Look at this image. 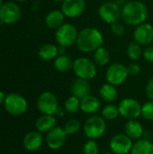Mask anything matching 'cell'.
<instances>
[{"label": "cell", "instance_id": "cell-22", "mask_svg": "<svg viewBox=\"0 0 153 154\" xmlns=\"http://www.w3.org/2000/svg\"><path fill=\"white\" fill-rule=\"evenodd\" d=\"M65 15L61 10H52L45 17V23L50 29L57 30L65 22Z\"/></svg>", "mask_w": 153, "mask_h": 154}, {"label": "cell", "instance_id": "cell-3", "mask_svg": "<svg viewBox=\"0 0 153 154\" xmlns=\"http://www.w3.org/2000/svg\"><path fill=\"white\" fill-rule=\"evenodd\" d=\"M83 132L89 140L101 138L106 131V122L102 116L93 115L89 116L83 125Z\"/></svg>", "mask_w": 153, "mask_h": 154}, {"label": "cell", "instance_id": "cell-11", "mask_svg": "<svg viewBox=\"0 0 153 154\" xmlns=\"http://www.w3.org/2000/svg\"><path fill=\"white\" fill-rule=\"evenodd\" d=\"M133 146V140L125 134H117L114 135L109 142V148L114 154L130 153Z\"/></svg>", "mask_w": 153, "mask_h": 154}, {"label": "cell", "instance_id": "cell-13", "mask_svg": "<svg viewBox=\"0 0 153 154\" xmlns=\"http://www.w3.org/2000/svg\"><path fill=\"white\" fill-rule=\"evenodd\" d=\"M68 134L63 127L55 126L50 130L46 136V143L50 150L57 151L64 146L67 141Z\"/></svg>", "mask_w": 153, "mask_h": 154}, {"label": "cell", "instance_id": "cell-31", "mask_svg": "<svg viewBox=\"0 0 153 154\" xmlns=\"http://www.w3.org/2000/svg\"><path fill=\"white\" fill-rule=\"evenodd\" d=\"M142 116L147 121H153L152 100H149L142 105Z\"/></svg>", "mask_w": 153, "mask_h": 154}, {"label": "cell", "instance_id": "cell-38", "mask_svg": "<svg viewBox=\"0 0 153 154\" xmlns=\"http://www.w3.org/2000/svg\"><path fill=\"white\" fill-rule=\"evenodd\" d=\"M5 99V94H4V92H2V91L0 90V106L4 104Z\"/></svg>", "mask_w": 153, "mask_h": 154}, {"label": "cell", "instance_id": "cell-29", "mask_svg": "<svg viewBox=\"0 0 153 154\" xmlns=\"http://www.w3.org/2000/svg\"><path fill=\"white\" fill-rule=\"evenodd\" d=\"M101 116L106 120H109V121H113V120L116 119L120 116L118 106L109 103L108 105H106L103 107V109L101 111Z\"/></svg>", "mask_w": 153, "mask_h": 154}, {"label": "cell", "instance_id": "cell-6", "mask_svg": "<svg viewBox=\"0 0 153 154\" xmlns=\"http://www.w3.org/2000/svg\"><path fill=\"white\" fill-rule=\"evenodd\" d=\"M4 106L9 115L18 116L23 115L27 111L28 102L22 95L17 93H10L5 96Z\"/></svg>", "mask_w": 153, "mask_h": 154}, {"label": "cell", "instance_id": "cell-32", "mask_svg": "<svg viewBox=\"0 0 153 154\" xmlns=\"http://www.w3.org/2000/svg\"><path fill=\"white\" fill-rule=\"evenodd\" d=\"M99 146L96 140H89L85 143L83 146V154H98Z\"/></svg>", "mask_w": 153, "mask_h": 154}, {"label": "cell", "instance_id": "cell-27", "mask_svg": "<svg viewBox=\"0 0 153 154\" xmlns=\"http://www.w3.org/2000/svg\"><path fill=\"white\" fill-rule=\"evenodd\" d=\"M143 54V50L142 48V45L136 42L135 41L130 42L126 47V55L127 57L133 60L137 61L139 60Z\"/></svg>", "mask_w": 153, "mask_h": 154}, {"label": "cell", "instance_id": "cell-1", "mask_svg": "<svg viewBox=\"0 0 153 154\" xmlns=\"http://www.w3.org/2000/svg\"><path fill=\"white\" fill-rule=\"evenodd\" d=\"M149 16L147 5L139 0H130L122 6V20L130 26H138L145 23Z\"/></svg>", "mask_w": 153, "mask_h": 154}, {"label": "cell", "instance_id": "cell-14", "mask_svg": "<svg viewBox=\"0 0 153 154\" xmlns=\"http://www.w3.org/2000/svg\"><path fill=\"white\" fill-rule=\"evenodd\" d=\"M21 17V9L17 4L7 2L0 7V21L3 23L10 24L17 22Z\"/></svg>", "mask_w": 153, "mask_h": 154}, {"label": "cell", "instance_id": "cell-20", "mask_svg": "<svg viewBox=\"0 0 153 154\" xmlns=\"http://www.w3.org/2000/svg\"><path fill=\"white\" fill-rule=\"evenodd\" d=\"M57 124V119L54 116L50 115H42L35 122L36 130L41 134H48L50 130H52Z\"/></svg>", "mask_w": 153, "mask_h": 154}, {"label": "cell", "instance_id": "cell-44", "mask_svg": "<svg viewBox=\"0 0 153 154\" xmlns=\"http://www.w3.org/2000/svg\"><path fill=\"white\" fill-rule=\"evenodd\" d=\"M151 140H152V142H153V133H152V137H151Z\"/></svg>", "mask_w": 153, "mask_h": 154}, {"label": "cell", "instance_id": "cell-43", "mask_svg": "<svg viewBox=\"0 0 153 154\" xmlns=\"http://www.w3.org/2000/svg\"><path fill=\"white\" fill-rule=\"evenodd\" d=\"M2 5H3V4H2V0H0V7H1Z\"/></svg>", "mask_w": 153, "mask_h": 154}, {"label": "cell", "instance_id": "cell-23", "mask_svg": "<svg viewBox=\"0 0 153 154\" xmlns=\"http://www.w3.org/2000/svg\"><path fill=\"white\" fill-rule=\"evenodd\" d=\"M74 64V60L68 54L59 55L54 60V68L57 71L60 73H66L72 70Z\"/></svg>", "mask_w": 153, "mask_h": 154}, {"label": "cell", "instance_id": "cell-8", "mask_svg": "<svg viewBox=\"0 0 153 154\" xmlns=\"http://www.w3.org/2000/svg\"><path fill=\"white\" fill-rule=\"evenodd\" d=\"M128 77H129V73L127 70V66L124 65L121 62L112 63L107 67L106 71V82L115 87L124 84Z\"/></svg>", "mask_w": 153, "mask_h": 154}, {"label": "cell", "instance_id": "cell-37", "mask_svg": "<svg viewBox=\"0 0 153 154\" xmlns=\"http://www.w3.org/2000/svg\"><path fill=\"white\" fill-rule=\"evenodd\" d=\"M65 113H66L65 108L64 107H61V106H59L58 109H57V111H56V113H55V116H58V117H63L64 115H65Z\"/></svg>", "mask_w": 153, "mask_h": 154}, {"label": "cell", "instance_id": "cell-12", "mask_svg": "<svg viewBox=\"0 0 153 154\" xmlns=\"http://www.w3.org/2000/svg\"><path fill=\"white\" fill-rule=\"evenodd\" d=\"M86 0H64L61 3V11L67 18L76 19L86 10Z\"/></svg>", "mask_w": 153, "mask_h": 154}, {"label": "cell", "instance_id": "cell-36", "mask_svg": "<svg viewBox=\"0 0 153 154\" xmlns=\"http://www.w3.org/2000/svg\"><path fill=\"white\" fill-rule=\"evenodd\" d=\"M145 93L149 100L153 101V77L148 81L146 88H145Z\"/></svg>", "mask_w": 153, "mask_h": 154}, {"label": "cell", "instance_id": "cell-26", "mask_svg": "<svg viewBox=\"0 0 153 154\" xmlns=\"http://www.w3.org/2000/svg\"><path fill=\"white\" fill-rule=\"evenodd\" d=\"M110 60H111L110 52L104 46L98 48L96 51H95L93 52V60L96 66L105 67V66L108 65Z\"/></svg>", "mask_w": 153, "mask_h": 154}, {"label": "cell", "instance_id": "cell-10", "mask_svg": "<svg viewBox=\"0 0 153 154\" xmlns=\"http://www.w3.org/2000/svg\"><path fill=\"white\" fill-rule=\"evenodd\" d=\"M59 106V101L56 95L50 91H44L38 97L37 107L42 115L55 116Z\"/></svg>", "mask_w": 153, "mask_h": 154}, {"label": "cell", "instance_id": "cell-41", "mask_svg": "<svg viewBox=\"0 0 153 154\" xmlns=\"http://www.w3.org/2000/svg\"><path fill=\"white\" fill-rule=\"evenodd\" d=\"M102 154H114L112 152H104V153H102Z\"/></svg>", "mask_w": 153, "mask_h": 154}, {"label": "cell", "instance_id": "cell-2", "mask_svg": "<svg viewBox=\"0 0 153 154\" xmlns=\"http://www.w3.org/2000/svg\"><path fill=\"white\" fill-rule=\"evenodd\" d=\"M104 44V35L96 27H85L78 32L76 46L83 53H93Z\"/></svg>", "mask_w": 153, "mask_h": 154}, {"label": "cell", "instance_id": "cell-39", "mask_svg": "<svg viewBox=\"0 0 153 154\" xmlns=\"http://www.w3.org/2000/svg\"><path fill=\"white\" fill-rule=\"evenodd\" d=\"M114 1H115V3H117L119 5H124L126 2H128V0H114ZM123 5H122V6H123Z\"/></svg>", "mask_w": 153, "mask_h": 154}, {"label": "cell", "instance_id": "cell-17", "mask_svg": "<svg viewBox=\"0 0 153 154\" xmlns=\"http://www.w3.org/2000/svg\"><path fill=\"white\" fill-rule=\"evenodd\" d=\"M70 92L72 96H75L79 99H82L85 97L90 95L91 85L89 83V80L77 78L71 84Z\"/></svg>", "mask_w": 153, "mask_h": 154}, {"label": "cell", "instance_id": "cell-4", "mask_svg": "<svg viewBox=\"0 0 153 154\" xmlns=\"http://www.w3.org/2000/svg\"><path fill=\"white\" fill-rule=\"evenodd\" d=\"M72 70L77 78L91 80L97 74V66L93 60L86 57H79L74 60Z\"/></svg>", "mask_w": 153, "mask_h": 154}, {"label": "cell", "instance_id": "cell-7", "mask_svg": "<svg viewBox=\"0 0 153 154\" xmlns=\"http://www.w3.org/2000/svg\"><path fill=\"white\" fill-rule=\"evenodd\" d=\"M100 19L107 24H112L122 19V6L115 1H106L98 8Z\"/></svg>", "mask_w": 153, "mask_h": 154}, {"label": "cell", "instance_id": "cell-42", "mask_svg": "<svg viewBox=\"0 0 153 154\" xmlns=\"http://www.w3.org/2000/svg\"><path fill=\"white\" fill-rule=\"evenodd\" d=\"M16 1H19V2H24V1H26V0H16Z\"/></svg>", "mask_w": 153, "mask_h": 154}, {"label": "cell", "instance_id": "cell-40", "mask_svg": "<svg viewBox=\"0 0 153 154\" xmlns=\"http://www.w3.org/2000/svg\"><path fill=\"white\" fill-rule=\"evenodd\" d=\"M52 1H54V2H61L62 3L64 0H52Z\"/></svg>", "mask_w": 153, "mask_h": 154}, {"label": "cell", "instance_id": "cell-33", "mask_svg": "<svg viewBox=\"0 0 153 154\" xmlns=\"http://www.w3.org/2000/svg\"><path fill=\"white\" fill-rule=\"evenodd\" d=\"M110 25H111V32H112V33H113L115 36H116V37H121V36H123V35L125 33L124 25L120 21L115 22V23H112V24H110Z\"/></svg>", "mask_w": 153, "mask_h": 154}, {"label": "cell", "instance_id": "cell-19", "mask_svg": "<svg viewBox=\"0 0 153 154\" xmlns=\"http://www.w3.org/2000/svg\"><path fill=\"white\" fill-rule=\"evenodd\" d=\"M101 108V101L98 97L88 95L80 99V110L87 115L93 116L97 113Z\"/></svg>", "mask_w": 153, "mask_h": 154}, {"label": "cell", "instance_id": "cell-34", "mask_svg": "<svg viewBox=\"0 0 153 154\" xmlns=\"http://www.w3.org/2000/svg\"><path fill=\"white\" fill-rule=\"evenodd\" d=\"M127 70H128L129 76H137L141 73L142 68L138 63L133 61L127 65Z\"/></svg>", "mask_w": 153, "mask_h": 154}, {"label": "cell", "instance_id": "cell-28", "mask_svg": "<svg viewBox=\"0 0 153 154\" xmlns=\"http://www.w3.org/2000/svg\"><path fill=\"white\" fill-rule=\"evenodd\" d=\"M63 128L68 135H76L83 128V125L79 120L76 118H71L65 123Z\"/></svg>", "mask_w": 153, "mask_h": 154}, {"label": "cell", "instance_id": "cell-25", "mask_svg": "<svg viewBox=\"0 0 153 154\" xmlns=\"http://www.w3.org/2000/svg\"><path fill=\"white\" fill-rule=\"evenodd\" d=\"M131 154H153V142L147 139H140L133 143Z\"/></svg>", "mask_w": 153, "mask_h": 154}, {"label": "cell", "instance_id": "cell-15", "mask_svg": "<svg viewBox=\"0 0 153 154\" xmlns=\"http://www.w3.org/2000/svg\"><path fill=\"white\" fill-rule=\"evenodd\" d=\"M133 40L142 46H148L153 42V25L150 23H143L135 27Z\"/></svg>", "mask_w": 153, "mask_h": 154}, {"label": "cell", "instance_id": "cell-18", "mask_svg": "<svg viewBox=\"0 0 153 154\" xmlns=\"http://www.w3.org/2000/svg\"><path fill=\"white\" fill-rule=\"evenodd\" d=\"M144 128L140 121L137 119L127 120L124 125V134L133 141H138L142 138Z\"/></svg>", "mask_w": 153, "mask_h": 154}, {"label": "cell", "instance_id": "cell-24", "mask_svg": "<svg viewBox=\"0 0 153 154\" xmlns=\"http://www.w3.org/2000/svg\"><path fill=\"white\" fill-rule=\"evenodd\" d=\"M99 97L106 103H113L118 97V91L115 86L105 83L99 88Z\"/></svg>", "mask_w": 153, "mask_h": 154}, {"label": "cell", "instance_id": "cell-16", "mask_svg": "<svg viewBox=\"0 0 153 154\" xmlns=\"http://www.w3.org/2000/svg\"><path fill=\"white\" fill-rule=\"evenodd\" d=\"M43 143L42 134L39 131L29 132L23 140V146L28 152L38 151Z\"/></svg>", "mask_w": 153, "mask_h": 154}, {"label": "cell", "instance_id": "cell-5", "mask_svg": "<svg viewBox=\"0 0 153 154\" xmlns=\"http://www.w3.org/2000/svg\"><path fill=\"white\" fill-rule=\"evenodd\" d=\"M78 32L75 25L70 23H64L56 30L55 39L59 45L69 48L76 45Z\"/></svg>", "mask_w": 153, "mask_h": 154}, {"label": "cell", "instance_id": "cell-35", "mask_svg": "<svg viewBox=\"0 0 153 154\" xmlns=\"http://www.w3.org/2000/svg\"><path fill=\"white\" fill-rule=\"evenodd\" d=\"M142 57L147 62L153 63V45L151 44V45L145 46V49L143 50Z\"/></svg>", "mask_w": 153, "mask_h": 154}, {"label": "cell", "instance_id": "cell-21", "mask_svg": "<svg viewBox=\"0 0 153 154\" xmlns=\"http://www.w3.org/2000/svg\"><path fill=\"white\" fill-rule=\"evenodd\" d=\"M38 55L44 61L53 60L60 55L59 46L53 43H45L40 47L38 51Z\"/></svg>", "mask_w": 153, "mask_h": 154}, {"label": "cell", "instance_id": "cell-30", "mask_svg": "<svg viewBox=\"0 0 153 154\" xmlns=\"http://www.w3.org/2000/svg\"><path fill=\"white\" fill-rule=\"evenodd\" d=\"M64 108L69 114H76L80 110V99L75 96L68 97L64 103Z\"/></svg>", "mask_w": 153, "mask_h": 154}, {"label": "cell", "instance_id": "cell-9", "mask_svg": "<svg viewBox=\"0 0 153 154\" xmlns=\"http://www.w3.org/2000/svg\"><path fill=\"white\" fill-rule=\"evenodd\" d=\"M118 109L120 116L127 120L138 119L142 116V105L133 97L122 99L118 104Z\"/></svg>", "mask_w": 153, "mask_h": 154}]
</instances>
